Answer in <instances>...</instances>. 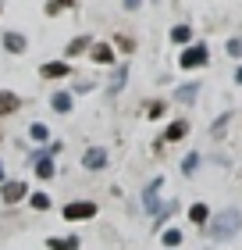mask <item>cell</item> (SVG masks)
<instances>
[{
  "label": "cell",
  "mask_w": 242,
  "mask_h": 250,
  "mask_svg": "<svg viewBox=\"0 0 242 250\" xmlns=\"http://www.w3.org/2000/svg\"><path fill=\"white\" fill-rule=\"evenodd\" d=\"M242 229V214L235 211V208H228V211H221L217 218H210V225H206V232H210V240H217V243H224V240H232V236Z\"/></svg>",
  "instance_id": "cell-1"
},
{
  "label": "cell",
  "mask_w": 242,
  "mask_h": 250,
  "mask_svg": "<svg viewBox=\"0 0 242 250\" xmlns=\"http://www.w3.org/2000/svg\"><path fill=\"white\" fill-rule=\"evenodd\" d=\"M96 204L93 200H72V204H64V222H89V218H96Z\"/></svg>",
  "instance_id": "cell-2"
},
{
  "label": "cell",
  "mask_w": 242,
  "mask_h": 250,
  "mask_svg": "<svg viewBox=\"0 0 242 250\" xmlns=\"http://www.w3.org/2000/svg\"><path fill=\"white\" fill-rule=\"evenodd\" d=\"M0 197H4V204H18L29 197V183H21V179H4L0 183Z\"/></svg>",
  "instance_id": "cell-3"
},
{
  "label": "cell",
  "mask_w": 242,
  "mask_h": 250,
  "mask_svg": "<svg viewBox=\"0 0 242 250\" xmlns=\"http://www.w3.org/2000/svg\"><path fill=\"white\" fill-rule=\"evenodd\" d=\"M82 168L86 172H100V168H107V150L103 146H89L82 154Z\"/></svg>",
  "instance_id": "cell-4"
},
{
  "label": "cell",
  "mask_w": 242,
  "mask_h": 250,
  "mask_svg": "<svg viewBox=\"0 0 242 250\" xmlns=\"http://www.w3.org/2000/svg\"><path fill=\"white\" fill-rule=\"evenodd\" d=\"M200 64H206V47L196 43V47H189L186 54H182V68H200Z\"/></svg>",
  "instance_id": "cell-5"
},
{
  "label": "cell",
  "mask_w": 242,
  "mask_h": 250,
  "mask_svg": "<svg viewBox=\"0 0 242 250\" xmlns=\"http://www.w3.org/2000/svg\"><path fill=\"white\" fill-rule=\"evenodd\" d=\"M160 186H164V179H153V183L146 186V193H143V204H146V211H149V214H157V211H160V204H157Z\"/></svg>",
  "instance_id": "cell-6"
},
{
  "label": "cell",
  "mask_w": 242,
  "mask_h": 250,
  "mask_svg": "<svg viewBox=\"0 0 242 250\" xmlns=\"http://www.w3.org/2000/svg\"><path fill=\"white\" fill-rule=\"evenodd\" d=\"M78 247H82L78 236H50L47 240V250H78Z\"/></svg>",
  "instance_id": "cell-7"
},
{
  "label": "cell",
  "mask_w": 242,
  "mask_h": 250,
  "mask_svg": "<svg viewBox=\"0 0 242 250\" xmlns=\"http://www.w3.org/2000/svg\"><path fill=\"white\" fill-rule=\"evenodd\" d=\"M21 100L18 93H11V89H0V115H11V111H18Z\"/></svg>",
  "instance_id": "cell-8"
},
{
  "label": "cell",
  "mask_w": 242,
  "mask_h": 250,
  "mask_svg": "<svg viewBox=\"0 0 242 250\" xmlns=\"http://www.w3.org/2000/svg\"><path fill=\"white\" fill-rule=\"evenodd\" d=\"M54 172H57V168H54V157H50V154H47V157H36V175L43 179V183L54 179Z\"/></svg>",
  "instance_id": "cell-9"
},
{
  "label": "cell",
  "mask_w": 242,
  "mask_h": 250,
  "mask_svg": "<svg viewBox=\"0 0 242 250\" xmlns=\"http://www.w3.org/2000/svg\"><path fill=\"white\" fill-rule=\"evenodd\" d=\"M186 132H189V122H171V125H168V132H164V140H168V143H178Z\"/></svg>",
  "instance_id": "cell-10"
},
{
  "label": "cell",
  "mask_w": 242,
  "mask_h": 250,
  "mask_svg": "<svg viewBox=\"0 0 242 250\" xmlns=\"http://www.w3.org/2000/svg\"><path fill=\"white\" fill-rule=\"evenodd\" d=\"M189 222L206 225V222H210V208H206V204H192V208H189Z\"/></svg>",
  "instance_id": "cell-11"
},
{
  "label": "cell",
  "mask_w": 242,
  "mask_h": 250,
  "mask_svg": "<svg viewBox=\"0 0 242 250\" xmlns=\"http://www.w3.org/2000/svg\"><path fill=\"white\" fill-rule=\"evenodd\" d=\"M4 47H7L11 54H21V50H25V36H21V32H7V36H4Z\"/></svg>",
  "instance_id": "cell-12"
},
{
  "label": "cell",
  "mask_w": 242,
  "mask_h": 250,
  "mask_svg": "<svg viewBox=\"0 0 242 250\" xmlns=\"http://www.w3.org/2000/svg\"><path fill=\"white\" fill-rule=\"evenodd\" d=\"M29 208H32V211H50V193H32V197H29Z\"/></svg>",
  "instance_id": "cell-13"
},
{
  "label": "cell",
  "mask_w": 242,
  "mask_h": 250,
  "mask_svg": "<svg viewBox=\"0 0 242 250\" xmlns=\"http://www.w3.org/2000/svg\"><path fill=\"white\" fill-rule=\"evenodd\" d=\"M29 136H32L36 143H47V140H50V129H47L43 122H32V125H29Z\"/></svg>",
  "instance_id": "cell-14"
},
{
  "label": "cell",
  "mask_w": 242,
  "mask_h": 250,
  "mask_svg": "<svg viewBox=\"0 0 242 250\" xmlns=\"http://www.w3.org/2000/svg\"><path fill=\"white\" fill-rule=\"evenodd\" d=\"M54 111H61V115H68V111H72V93H54Z\"/></svg>",
  "instance_id": "cell-15"
},
{
  "label": "cell",
  "mask_w": 242,
  "mask_h": 250,
  "mask_svg": "<svg viewBox=\"0 0 242 250\" xmlns=\"http://www.w3.org/2000/svg\"><path fill=\"white\" fill-rule=\"evenodd\" d=\"M160 243H164L168 250H175V247L182 243V232H178V229H164V232H160Z\"/></svg>",
  "instance_id": "cell-16"
},
{
  "label": "cell",
  "mask_w": 242,
  "mask_h": 250,
  "mask_svg": "<svg viewBox=\"0 0 242 250\" xmlns=\"http://www.w3.org/2000/svg\"><path fill=\"white\" fill-rule=\"evenodd\" d=\"M68 72H72V68H68L64 61H54V64H43V79H54V75H68Z\"/></svg>",
  "instance_id": "cell-17"
},
{
  "label": "cell",
  "mask_w": 242,
  "mask_h": 250,
  "mask_svg": "<svg viewBox=\"0 0 242 250\" xmlns=\"http://www.w3.org/2000/svg\"><path fill=\"white\" fill-rule=\"evenodd\" d=\"M93 61H100V64L114 61V54H111V47H107V43H96V47H93Z\"/></svg>",
  "instance_id": "cell-18"
},
{
  "label": "cell",
  "mask_w": 242,
  "mask_h": 250,
  "mask_svg": "<svg viewBox=\"0 0 242 250\" xmlns=\"http://www.w3.org/2000/svg\"><path fill=\"white\" fill-rule=\"evenodd\" d=\"M196 89H200L196 83H189V86H182V89H175V100H182V104H189V100L196 97Z\"/></svg>",
  "instance_id": "cell-19"
},
{
  "label": "cell",
  "mask_w": 242,
  "mask_h": 250,
  "mask_svg": "<svg viewBox=\"0 0 242 250\" xmlns=\"http://www.w3.org/2000/svg\"><path fill=\"white\" fill-rule=\"evenodd\" d=\"M82 47H89V36H78V40H72V43H68V58H75V54H82Z\"/></svg>",
  "instance_id": "cell-20"
},
{
  "label": "cell",
  "mask_w": 242,
  "mask_h": 250,
  "mask_svg": "<svg viewBox=\"0 0 242 250\" xmlns=\"http://www.w3.org/2000/svg\"><path fill=\"white\" fill-rule=\"evenodd\" d=\"M196 168H200V154H189L186 161H182V172H186V175H192Z\"/></svg>",
  "instance_id": "cell-21"
},
{
  "label": "cell",
  "mask_w": 242,
  "mask_h": 250,
  "mask_svg": "<svg viewBox=\"0 0 242 250\" xmlns=\"http://www.w3.org/2000/svg\"><path fill=\"white\" fill-rule=\"evenodd\" d=\"M189 36H192V32H189V25H178L175 32H171V40H175V43H186Z\"/></svg>",
  "instance_id": "cell-22"
},
{
  "label": "cell",
  "mask_w": 242,
  "mask_h": 250,
  "mask_svg": "<svg viewBox=\"0 0 242 250\" xmlns=\"http://www.w3.org/2000/svg\"><path fill=\"white\" fill-rule=\"evenodd\" d=\"M125 75H129V72H125V68H118V75H114V83H111V89H121V86H125Z\"/></svg>",
  "instance_id": "cell-23"
},
{
  "label": "cell",
  "mask_w": 242,
  "mask_h": 250,
  "mask_svg": "<svg viewBox=\"0 0 242 250\" xmlns=\"http://www.w3.org/2000/svg\"><path fill=\"white\" fill-rule=\"evenodd\" d=\"M224 125H228V115H221V118L214 122V136H221V132H224Z\"/></svg>",
  "instance_id": "cell-24"
},
{
  "label": "cell",
  "mask_w": 242,
  "mask_h": 250,
  "mask_svg": "<svg viewBox=\"0 0 242 250\" xmlns=\"http://www.w3.org/2000/svg\"><path fill=\"white\" fill-rule=\"evenodd\" d=\"M228 54H235V58H239V54H242V43H239V40H232V43H228Z\"/></svg>",
  "instance_id": "cell-25"
},
{
  "label": "cell",
  "mask_w": 242,
  "mask_h": 250,
  "mask_svg": "<svg viewBox=\"0 0 242 250\" xmlns=\"http://www.w3.org/2000/svg\"><path fill=\"white\" fill-rule=\"evenodd\" d=\"M121 4H125V7H139V0H121Z\"/></svg>",
  "instance_id": "cell-26"
},
{
  "label": "cell",
  "mask_w": 242,
  "mask_h": 250,
  "mask_svg": "<svg viewBox=\"0 0 242 250\" xmlns=\"http://www.w3.org/2000/svg\"><path fill=\"white\" fill-rule=\"evenodd\" d=\"M235 83H242V68H239V72H235Z\"/></svg>",
  "instance_id": "cell-27"
},
{
  "label": "cell",
  "mask_w": 242,
  "mask_h": 250,
  "mask_svg": "<svg viewBox=\"0 0 242 250\" xmlns=\"http://www.w3.org/2000/svg\"><path fill=\"white\" fill-rule=\"evenodd\" d=\"M0 183H4V165H0Z\"/></svg>",
  "instance_id": "cell-28"
},
{
  "label": "cell",
  "mask_w": 242,
  "mask_h": 250,
  "mask_svg": "<svg viewBox=\"0 0 242 250\" xmlns=\"http://www.w3.org/2000/svg\"><path fill=\"white\" fill-rule=\"evenodd\" d=\"M61 4H64V0H61Z\"/></svg>",
  "instance_id": "cell-29"
}]
</instances>
